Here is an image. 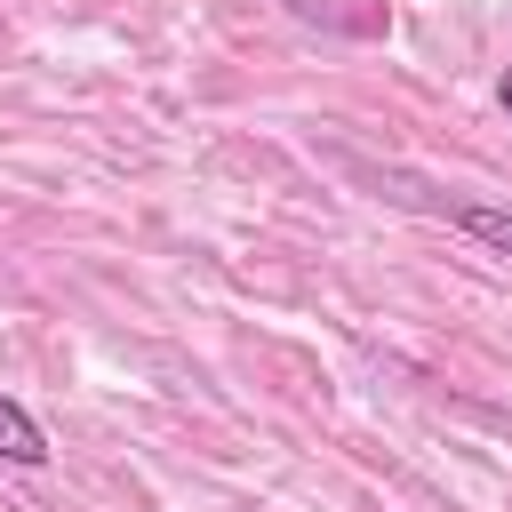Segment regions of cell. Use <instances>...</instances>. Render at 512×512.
Here are the masks:
<instances>
[{"label": "cell", "mask_w": 512, "mask_h": 512, "mask_svg": "<svg viewBox=\"0 0 512 512\" xmlns=\"http://www.w3.org/2000/svg\"><path fill=\"white\" fill-rule=\"evenodd\" d=\"M456 232H472L480 248H496V256H512V208H488V200H464V208H456Z\"/></svg>", "instance_id": "obj_2"}, {"label": "cell", "mask_w": 512, "mask_h": 512, "mask_svg": "<svg viewBox=\"0 0 512 512\" xmlns=\"http://www.w3.org/2000/svg\"><path fill=\"white\" fill-rule=\"evenodd\" d=\"M496 104H504V112H512V72H504V80H496Z\"/></svg>", "instance_id": "obj_3"}, {"label": "cell", "mask_w": 512, "mask_h": 512, "mask_svg": "<svg viewBox=\"0 0 512 512\" xmlns=\"http://www.w3.org/2000/svg\"><path fill=\"white\" fill-rule=\"evenodd\" d=\"M56 448H48V432H40V416L24 408V400H8L0 392V464H24V472H40Z\"/></svg>", "instance_id": "obj_1"}]
</instances>
